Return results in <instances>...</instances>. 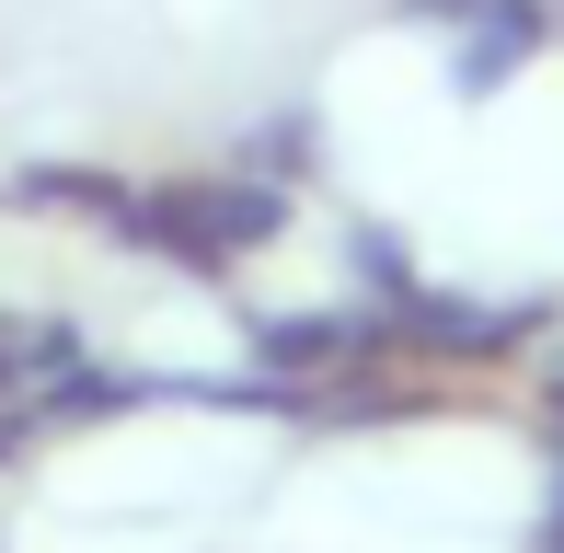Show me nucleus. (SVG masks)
Masks as SVG:
<instances>
[{
    "instance_id": "2",
    "label": "nucleus",
    "mask_w": 564,
    "mask_h": 553,
    "mask_svg": "<svg viewBox=\"0 0 564 553\" xmlns=\"http://www.w3.org/2000/svg\"><path fill=\"white\" fill-rule=\"evenodd\" d=\"M530 323H542V312H484V300H438L426 276H415L403 300H380V346H403V358H507Z\"/></svg>"
},
{
    "instance_id": "5",
    "label": "nucleus",
    "mask_w": 564,
    "mask_h": 553,
    "mask_svg": "<svg viewBox=\"0 0 564 553\" xmlns=\"http://www.w3.org/2000/svg\"><path fill=\"white\" fill-rule=\"evenodd\" d=\"M12 208L23 219H116L127 208V173H105V162H23L12 173Z\"/></svg>"
},
{
    "instance_id": "8",
    "label": "nucleus",
    "mask_w": 564,
    "mask_h": 553,
    "mask_svg": "<svg viewBox=\"0 0 564 553\" xmlns=\"http://www.w3.org/2000/svg\"><path fill=\"white\" fill-rule=\"evenodd\" d=\"M300 162H312V128H300V105H289V116H276L265 139H253V162H242V173H276V185H289Z\"/></svg>"
},
{
    "instance_id": "9",
    "label": "nucleus",
    "mask_w": 564,
    "mask_h": 553,
    "mask_svg": "<svg viewBox=\"0 0 564 553\" xmlns=\"http://www.w3.org/2000/svg\"><path fill=\"white\" fill-rule=\"evenodd\" d=\"M542 553H564V485H553V519H542Z\"/></svg>"
},
{
    "instance_id": "4",
    "label": "nucleus",
    "mask_w": 564,
    "mask_h": 553,
    "mask_svg": "<svg viewBox=\"0 0 564 553\" xmlns=\"http://www.w3.org/2000/svg\"><path fill=\"white\" fill-rule=\"evenodd\" d=\"M460 23H473V46L449 58V93H496L519 58H542V46H553V0H473Z\"/></svg>"
},
{
    "instance_id": "7",
    "label": "nucleus",
    "mask_w": 564,
    "mask_h": 553,
    "mask_svg": "<svg viewBox=\"0 0 564 553\" xmlns=\"http://www.w3.org/2000/svg\"><path fill=\"white\" fill-rule=\"evenodd\" d=\"M346 254H357V276H380V300H403V289H415V265H403V242L380 231V219H357V231H346Z\"/></svg>"
},
{
    "instance_id": "1",
    "label": "nucleus",
    "mask_w": 564,
    "mask_h": 553,
    "mask_svg": "<svg viewBox=\"0 0 564 553\" xmlns=\"http://www.w3.org/2000/svg\"><path fill=\"white\" fill-rule=\"evenodd\" d=\"M300 196L276 185V173H208V185H127V208L105 231L127 254H162L185 276H230L242 254H265V242H289Z\"/></svg>"
},
{
    "instance_id": "3",
    "label": "nucleus",
    "mask_w": 564,
    "mask_h": 553,
    "mask_svg": "<svg viewBox=\"0 0 564 553\" xmlns=\"http://www.w3.org/2000/svg\"><path fill=\"white\" fill-rule=\"evenodd\" d=\"M253 358L276 381H346L357 358H380V312H253Z\"/></svg>"
},
{
    "instance_id": "6",
    "label": "nucleus",
    "mask_w": 564,
    "mask_h": 553,
    "mask_svg": "<svg viewBox=\"0 0 564 553\" xmlns=\"http://www.w3.org/2000/svg\"><path fill=\"white\" fill-rule=\"evenodd\" d=\"M69 358H82V323H23V312H0V404L35 392V381H58Z\"/></svg>"
},
{
    "instance_id": "10",
    "label": "nucleus",
    "mask_w": 564,
    "mask_h": 553,
    "mask_svg": "<svg viewBox=\"0 0 564 553\" xmlns=\"http://www.w3.org/2000/svg\"><path fill=\"white\" fill-rule=\"evenodd\" d=\"M553 392H564V369H553Z\"/></svg>"
}]
</instances>
